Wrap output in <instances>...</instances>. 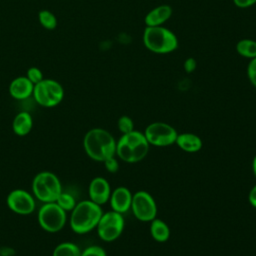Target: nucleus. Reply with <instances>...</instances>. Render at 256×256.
I'll return each mask as SVG.
<instances>
[{
	"label": "nucleus",
	"instance_id": "obj_1",
	"mask_svg": "<svg viewBox=\"0 0 256 256\" xmlns=\"http://www.w3.org/2000/svg\"><path fill=\"white\" fill-rule=\"evenodd\" d=\"M83 148L89 158L97 162L116 156V140L113 135L103 128L88 130L83 138Z\"/></svg>",
	"mask_w": 256,
	"mask_h": 256
},
{
	"label": "nucleus",
	"instance_id": "obj_2",
	"mask_svg": "<svg viewBox=\"0 0 256 256\" xmlns=\"http://www.w3.org/2000/svg\"><path fill=\"white\" fill-rule=\"evenodd\" d=\"M150 145L143 132L133 130L116 141V156L126 163H137L149 153Z\"/></svg>",
	"mask_w": 256,
	"mask_h": 256
},
{
	"label": "nucleus",
	"instance_id": "obj_3",
	"mask_svg": "<svg viewBox=\"0 0 256 256\" xmlns=\"http://www.w3.org/2000/svg\"><path fill=\"white\" fill-rule=\"evenodd\" d=\"M102 214L101 206L89 199L77 202L69 219L71 230L80 235L91 232L96 229Z\"/></svg>",
	"mask_w": 256,
	"mask_h": 256
},
{
	"label": "nucleus",
	"instance_id": "obj_4",
	"mask_svg": "<svg viewBox=\"0 0 256 256\" xmlns=\"http://www.w3.org/2000/svg\"><path fill=\"white\" fill-rule=\"evenodd\" d=\"M145 48L156 54H168L178 48V38L164 26H148L143 32Z\"/></svg>",
	"mask_w": 256,
	"mask_h": 256
},
{
	"label": "nucleus",
	"instance_id": "obj_5",
	"mask_svg": "<svg viewBox=\"0 0 256 256\" xmlns=\"http://www.w3.org/2000/svg\"><path fill=\"white\" fill-rule=\"evenodd\" d=\"M62 191V184L53 172H39L32 180L33 196L42 203L55 202Z\"/></svg>",
	"mask_w": 256,
	"mask_h": 256
},
{
	"label": "nucleus",
	"instance_id": "obj_6",
	"mask_svg": "<svg viewBox=\"0 0 256 256\" xmlns=\"http://www.w3.org/2000/svg\"><path fill=\"white\" fill-rule=\"evenodd\" d=\"M37 219L40 227L49 233L61 231L67 222V212L56 202L43 203L38 210Z\"/></svg>",
	"mask_w": 256,
	"mask_h": 256
},
{
	"label": "nucleus",
	"instance_id": "obj_7",
	"mask_svg": "<svg viewBox=\"0 0 256 256\" xmlns=\"http://www.w3.org/2000/svg\"><path fill=\"white\" fill-rule=\"evenodd\" d=\"M32 96L40 106L50 108L63 100L64 89L56 80L43 79L34 85Z\"/></svg>",
	"mask_w": 256,
	"mask_h": 256
},
{
	"label": "nucleus",
	"instance_id": "obj_8",
	"mask_svg": "<svg viewBox=\"0 0 256 256\" xmlns=\"http://www.w3.org/2000/svg\"><path fill=\"white\" fill-rule=\"evenodd\" d=\"M125 228L123 214L113 210L103 212L96 227L98 237L104 242H112L118 239Z\"/></svg>",
	"mask_w": 256,
	"mask_h": 256
},
{
	"label": "nucleus",
	"instance_id": "obj_9",
	"mask_svg": "<svg viewBox=\"0 0 256 256\" xmlns=\"http://www.w3.org/2000/svg\"><path fill=\"white\" fill-rule=\"evenodd\" d=\"M149 145L167 147L175 144L178 135L177 130L166 122L156 121L150 123L143 131Z\"/></svg>",
	"mask_w": 256,
	"mask_h": 256
},
{
	"label": "nucleus",
	"instance_id": "obj_10",
	"mask_svg": "<svg viewBox=\"0 0 256 256\" xmlns=\"http://www.w3.org/2000/svg\"><path fill=\"white\" fill-rule=\"evenodd\" d=\"M135 218L141 222H151L157 217L158 207L154 197L145 190H139L132 196L130 209Z\"/></svg>",
	"mask_w": 256,
	"mask_h": 256
},
{
	"label": "nucleus",
	"instance_id": "obj_11",
	"mask_svg": "<svg viewBox=\"0 0 256 256\" xmlns=\"http://www.w3.org/2000/svg\"><path fill=\"white\" fill-rule=\"evenodd\" d=\"M8 208L19 215H29L34 212L36 202L34 196L24 189H14L7 195Z\"/></svg>",
	"mask_w": 256,
	"mask_h": 256
},
{
	"label": "nucleus",
	"instance_id": "obj_12",
	"mask_svg": "<svg viewBox=\"0 0 256 256\" xmlns=\"http://www.w3.org/2000/svg\"><path fill=\"white\" fill-rule=\"evenodd\" d=\"M111 186L108 180L104 177H94L88 186L89 200L102 206L109 201L111 195Z\"/></svg>",
	"mask_w": 256,
	"mask_h": 256
},
{
	"label": "nucleus",
	"instance_id": "obj_13",
	"mask_svg": "<svg viewBox=\"0 0 256 256\" xmlns=\"http://www.w3.org/2000/svg\"><path fill=\"white\" fill-rule=\"evenodd\" d=\"M132 196L133 194L129 188L125 186L116 187L114 190H112L108 201L111 210L120 214L127 213L131 209Z\"/></svg>",
	"mask_w": 256,
	"mask_h": 256
},
{
	"label": "nucleus",
	"instance_id": "obj_14",
	"mask_svg": "<svg viewBox=\"0 0 256 256\" xmlns=\"http://www.w3.org/2000/svg\"><path fill=\"white\" fill-rule=\"evenodd\" d=\"M34 84L26 77L19 76L13 79L9 85V93L16 100H24L32 96Z\"/></svg>",
	"mask_w": 256,
	"mask_h": 256
},
{
	"label": "nucleus",
	"instance_id": "obj_15",
	"mask_svg": "<svg viewBox=\"0 0 256 256\" xmlns=\"http://www.w3.org/2000/svg\"><path fill=\"white\" fill-rule=\"evenodd\" d=\"M173 13V9L170 5L161 4L151 9L144 18L146 27L148 26H163L167 22Z\"/></svg>",
	"mask_w": 256,
	"mask_h": 256
},
{
	"label": "nucleus",
	"instance_id": "obj_16",
	"mask_svg": "<svg viewBox=\"0 0 256 256\" xmlns=\"http://www.w3.org/2000/svg\"><path fill=\"white\" fill-rule=\"evenodd\" d=\"M175 144L183 151L187 153H195L202 149L203 141L195 133L182 132L178 133Z\"/></svg>",
	"mask_w": 256,
	"mask_h": 256
},
{
	"label": "nucleus",
	"instance_id": "obj_17",
	"mask_svg": "<svg viewBox=\"0 0 256 256\" xmlns=\"http://www.w3.org/2000/svg\"><path fill=\"white\" fill-rule=\"evenodd\" d=\"M33 128V119L30 113L26 111L16 114L12 121V130L18 136L28 135Z\"/></svg>",
	"mask_w": 256,
	"mask_h": 256
},
{
	"label": "nucleus",
	"instance_id": "obj_18",
	"mask_svg": "<svg viewBox=\"0 0 256 256\" xmlns=\"http://www.w3.org/2000/svg\"><path fill=\"white\" fill-rule=\"evenodd\" d=\"M149 223H150V228H149L150 235L156 242L163 243L170 238V234H171L170 228L167 225V223L164 222L162 219H159L156 217Z\"/></svg>",
	"mask_w": 256,
	"mask_h": 256
},
{
	"label": "nucleus",
	"instance_id": "obj_19",
	"mask_svg": "<svg viewBox=\"0 0 256 256\" xmlns=\"http://www.w3.org/2000/svg\"><path fill=\"white\" fill-rule=\"evenodd\" d=\"M236 52L247 59H253L256 57V40L253 39H241L236 43Z\"/></svg>",
	"mask_w": 256,
	"mask_h": 256
},
{
	"label": "nucleus",
	"instance_id": "obj_20",
	"mask_svg": "<svg viewBox=\"0 0 256 256\" xmlns=\"http://www.w3.org/2000/svg\"><path fill=\"white\" fill-rule=\"evenodd\" d=\"M80 247L70 241L59 243L53 250L52 256H81Z\"/></svg>",
	"mask_w": 256,
	"mask_h": 256
},
{
	"label": "nucleus",
	"instance_id": "obj_21",
	"mask_svg": "<svg viewBox=\"0 0 256 256\" xmlns=\"http://www.w3.org/2000/svg\"><path fill=\"white\" fill-rule=\"evenodd\" d=\"M55 202L66 212H71L77 204L74 196L72 194H70L68 192H64V191L61 192V194L58 196V198Z\"/></svg>",
	"mask_w": 256,
	"mask_h": 256
},
{
	"label": "nucleus",
	"instance_id": "obj_22",
	"mask_svg": "<svg viewBox=\"0 0 256 256\" xmlns=\"http://www.w3.org/2000/svg\"><path fill=\"white\" fill-rule=\"evenodd\" d=\"M38 19L40 24L48 30H52L57 26L56 16L48 10H41L38 14Z\"/></svg>",
	"mask_w": 256,
	"mask_h": 256
},
{
	"label": "nucleus",
	"instance_id": "obj_23",
	"mask_svg": "<svg viewBox=\"0 0 256 256\" xmlns=\"http://www.w3.org/2000/svg\"><path fill=\"white\" fill-rule=\"evenodd\" d=\"M117 127H118V130L121 132V134L129 133L134 130V121L131 117L127 115H123L118 119Z\"/></svg>",
	"mask_w": 256,
	"mask_h": 256
},
{
	"label": "nucleus",
	"instance_id": "obj_24",
	"mask_svg": "<svg viewBox=\"0 0 256 256\" xmlns=\"http://www.w3.org/2000/svg\"><path fill=\"white\" fill-rule=\"evenodd\" d=\"M81 256H107V253L103 247L91 245L81 251Z\"/></svg>",
	"mask_w": 256,
	"mask_h": 256
},
{
	"label": "nucleus",
	"instance_id": "obj_25",
	"mask_svg": "<svg viewBox=\"0 0 256 256\" xmlns=\"http://www.w3.org/2000/svg\"><path fill=\"white\" fill-rule=\"evenodd\" d=\"M26 77L35 85L37 83H39L41 80H43V74L42 71L37 68V67H30L27 71V75Z\"/></svg>",
	"mask_w": 256,
	"mask_h": 256
},
{
	"label": "nucleus",
	"instance_id": "obj_26",
	"mask_svg": "<svg viewBox=\"0 0 256 256\" xmlns=\"http://www.w3.org/2000/svg\"><path fill=\"white\" fill-rule=\"evenodd\" d=\"M247 77L252 86L256 88V57L250 59L247 66Z\"/></svg>",
	"mask_w": 256,
	"mask_h": 256
},
{
	"label": "nucleus",
	"instance_id": "obj_27",
	"mask_svg": "<svg viewBox=\"0 0 256 256\" xmlns=\"http://www.w3.org/2000/svg\"><path fill=\"white\" fill-rule=\"evenodd\" d=\"M104 167L105 169L109 172V173H116L119 170V162L116 158V156L110 157L108 159H106L104 162Z\"/></svg>",
	"mask_w": 256,
	"mask_h": 256
},
{
	"label": "nucleus",
	"instance_id": "obj_28",
	"mask_svg": "<svg viewBox=\"0 0 256 256\" xmlns=\"http://www.w3.org/2000/svg\"><path fill=\"white\" fill-rule=\"evenodd\" d=\"M184 70L186 73H192L195 71V69L197 68V61L195 58L193 57H189L187 59H185L184 64H183Z\"/></svg>",
	"mask_w": 256,
	"mask_h": 256
},
{
	"label": "nucleus",
	"instance_id": "obj_29",
	"mask_svg": "<svg viewBox=\"0 0 256 256\" xmlns=\"http://www.w3.org/2000/svg\"><path fill=\"white\" fill-rule=\"evenodd\" d=\"M234 5L238 8H248L256 4V0H232Z\"/></svg>",
	"mask_w": 256,
	"mask_h": 256
},
{
	"label": "nucleus",
	"instance_id": "obj_30",
	"mask_svg": "<svg viewBox=\"0 0 256 256\" xmlns=\"http://www.w3.org/2000/svg\"><path fill=\"white\" fill-rule=\"evenodd\" d=\"M248 201L252 207L256 208V184L250 189L248 193Z\"/></svg>",
	"mask_w": 256,
	"mask_h": 256
},
{
	"label": "nucleus",
	"instance_id": "obj_31",
	"mask_svg": "<svg viewBox=\"0 0 256 256\" xmlns=\"http://www.w3.org/2000/svg\"><path fill=\"white\" fill-rule=\"evenodd\" d=\"M252 171H253V173H254V175L256 177V155L254 156V158L252 160Z\"/></svg>",
	"mask_w": 256,
	"mask_h": 256
}]
</instances>
